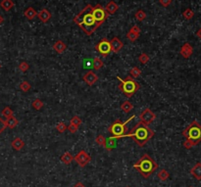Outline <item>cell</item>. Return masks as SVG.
<instances>
[{
  "instance_id": "cell-1",
  "label": "cell",
  "mask_w": 201,
  "mask_h": 187,
  "mask_svg": "<svg viewBox=\"0 0 201 187\" xmlns=\"http://www.w3.org/2000/svg\"><path fill=\"white\" fill-rule=\"evenodd\" d=\"M92 5L88 4L73 20L74 23L77 24L86 35H91L99 26L92 16Z\"/></svg>"
},
{
  "instance_id": "cell-2",
  "label": "cell",
  "mask_w": 201,
  "mask_h": 187,
  "mask_svg": "<svg viewBox=\"0 0 201 187\" xmlns=\"http://www.w3.org/2000/svg\"><path fill=\"white\" fill-rule=\"evenodd\" d=\"M154 136V131L148 125L139 122L124 137H131L139 147H143Z\"/></svg>"
},
{
  "instance_id": "cell-3",
  "label": "cell",
  "mask_w": 201,
  "mask_h": 187,
  "mask_svg": "<svg viewBox=\"0 0 201 187\" xmlns=\"http://www.w3.org/2000/svg\"><path fill=\"white\" fill-rule=\"evenodd\" d=\"M158 164L147 154L142 155L138 161L133 165L135 168L144 178H148L158 169Z\"/></svg>"
},
{
  "instance_id": "cell-4",
  "label": "cell",
  "mask_w": 201,
  "mask_h": 187,
  "mask_svg": "<svg viewBox=\"0 0 201 187\" xmlns=\"http://www.w3.org/2000/svg\"><path fill=\"white\" fill-rule=\"evenodd\" d=\"M117 78L121 82L118 86L119 90L128 98H131L132 96L135 95L136 91L140 88V84L130 76L124 79L121 78L120 77H117Z\"/></svg>"
},
{
  "instance_id": "cell-5",
  "label": "cell",
  "mask_w": 201,
  "mask_h": 187,
  "mask_svg": "<svg viewBox=\"0 0 201 187\" xmlns=\"http://www.w3.org/2000/svg\"><path fill=\"white\" fill-rule=\"evenodd\" d=\"M183 135L192 146H196L201 141V124L197 121H193L183 131Z\"/></svg>"
},
{
  "instance_id": "cell-6",
  "label": "cell",
  "mask_w": 201,
  "mask_h": 187,
  "mask_svg": "<svg viewBox=\"0 0 201 187\" xmlns=\"http://www.w3.org/2000/svg\"><path fill=\"white\" fill-rule=\"evenodd\" d=\"M136 116L133 115L132 116L128 121L123 123L121 119H116L115 122H114L110 126H109V132L112 134L113 137H116V138H122L124 137L126 134H127V132H128V128H127V124H128L132 119L135 118Z\"/></svg>"
},
{
  "instance_id": "cell-7",
  "label": "cell",
  "mask_w": 201,
  "mask_h": 187,
  "mask_svg": "<svg viewBox=\"0 0 201 187\" xmlns=\"http://www.w3.org/2000/svg\"><path fill=\"white\" fill-rule=\"evenodd\" d=\"M91 13H92V16L96 21V23L99 25V26L105 22V20L108 17L105 9L100 4H96L95 6H93Z\"/></svg>"
},
{
  "instance_id": "cell-8",
  "label": "cell",
  "mask_w": 201,
  "mask_h": 187,
  "mask_svg": "<svg viewBox=\"0 0 201 187\" xmlns=\"http://www.w3.org/2000/svg\"><path fill=\"white\" fill-rule=\"evenodd\" d=\"M95 49L98 53H100V55H102L103 57H107L112 51L111 43L108 39L102 38L101 40L95 45Z\"/></svg>"
},
{
  "instance_id": "cell-9",
  "label": "cell",
  "mask_w": 201,
  "mask_h": 187,
  "mask_svg": "<svg viewBox=\"0 0 201 187\" xmlns=\"http://www.w3.org/2000/svg\"><path fill=\"white\" fill-rule=\"evenodd\" d=\"M74 160L76 161V163L79 166L84 168L86 165H88L90 161H91V157L86 153L84 150H80L78 154L74 157Z\"/></svg>"
},
{
  "instance_id": "cell-10",
  "label": "cell",
  "mask_w": 201,
  "mask_h": 187,
  "mask_svg": "<svg viewBox=\"0 0 201 187\" xmlns=\"http://www.w3.org/2000/svg\"><path fill=\"white\" fill-rule=\"evenodd\" d=\"M139 118H140V122L148 125L156 119V115L149 108H146L145 110H143L140 113Z\"/></svg>"
},
{
  "instance_id": "cell-11",
  "label": "cell",
  "mask_w": 201,
  "mask_h": 187,
  "mask_svg": "<svg viewBox=\"0 0 201 187\" xmlns=\"http://www.w3.org/2000/svg\"><path fill=\"white\" fill-rule=\"evenodd\" d=\"M83 79H84V82L89 85V86H92L94 83L97 82L98 81V77L96 73H94L92 71H89L88 72L85 73V75L83 77Z\"/></svg>"
},
{
  "instance_id": "cell-12",
  "label": "cell",
  "mask_w": 201,
  "mask_h": 187,
  "mask_svg": "<svg viewBox=\"0 0 201 187\" xmlns=\"http://www.w3.org/2000/svg\"><path fill=\"white\" fill-rule=\"evenodd\" d=\"M179 53H180V55H182L184 59L190 58V56L192 55V53H193V48H192V46L190 45V43L185 42L182 46V48H180Z\"/></svg>"
},
{
  "instance_id": "cell-13",
  "label": "cell",
  "mask_w": 201,
  "mask_h": 187,
  "mask_svg": "<svg viewBox=\"0 0 201 187\" xmlns=\"http://www.w3.org/2000/svg\"><path fill=\"white\" fill-rule=\"evenodd\" d=\"M110 43H111V47H112V51L115 52V53H118L121 51L124 47V43L121 41V39L119 37H113L111 40H110Z\"/></svg>"
},
{
  "instance_id": "cell-14",
  "label": "cell",
  "mask_w": 201,
  "mask_h": 187,
  "mask_svg": "<svg viewBox=\"0 0 201 187\" xmlns=\"http://www.w3.org/2000/svg\"><path fill=\"white\" fill-rule=\"evenodd\" d=\"M104 9H105V11L107 13V15H113L119 10V5L115 1L111 0V1H109L108 3L106 4Z\"/></svg>"
},
{
  "instance_id": "cell-15",
  "label": "cell",
  "mask_w": 201,
  "mask_h": 187,
  "mask_svg": "<svg viewBox=\"0 0 201 187\" xmlns=\"http://www.w3.org/2000/svg\"><path fill=\"white\" fill-rule=\"evenodd\" d=\"M117 139L116 137H108L105 139V143H104V147L107 151H112L113 149H115L117 147Z\"/></svg>"
},
{
  "instance_id": "cell-16",
  "label": "cell",
  "mask_w": 201,
  "mask_h": 187,
  "mask_svg": "<svg viewBox=\"0 0 201 187\" xmlns=\"http://www.w3.org/2000/svg\"><path fill=\"white\" fill-rule=\"evenodd\" d=\"M11 146H12V148L14 150L20 151L25 147V142H24V140L22 138L16 137V138L13 139V141L11 142Z\"/></svg>"
},
{
  "instance_id": "cell-17",
  "label": "cell",
  "mask_w": 201,
  "mask_h": 187,
  "mask_svg": "<svg viewBox=\"0 0 201 187\" xmlns=\"http://www.w3.org/2000/svg\"><path fill=\"white\" fill-rule=\"evenodd\" d=\"M37 17L42 23H47L51 18V13L47 9H42L37 14Z\"/></svg>"
},
{
  "instance_id": "cell-18",
  "label": "cell",
  "mask_w": 201,
  "mask_h": 187,
  "mask_svg": "<svg viewBox=\"0 0 201 187\" xmlns=\"http://www.w3.org/2000/svg\"><path fill=\"white\" fill-rule=\"evenodd\" d=\"M190 173L197 180H201V163H197L194 165V166L190 170Z\"/></svg>"
},
{
  "instance_id": "cell-19",
  "label": "cell",
  "mask_w": 201,
  "mask_h": 187,
  "mask_svg": "<svg viewBox=\"0 0 201 187\" xmlns=\"http://www.w3.org/2000/svg\"><path fill=\"white\" fill-rule=\"evenodd\" d=\"M53 49H54L57 53H59V54H61V53H63L67 49V45L62 40H57L54 44H53Z\"/></svg>"
},
{
  "instance_id": "cell-20",
  "label": "cell",
  "mask_w": 201,
  "mask_h": 187,
  "mask_svg": "<svg viewBox=\"0 0 201 187\" xmlns=\"http://www.w3.org/2000/svg\"><path fill=\"white\" fill-rule=\"evenodd\" d=\"M14 5H15V3L13 0H2V1L0 2V7L6 12L10 11L13 7H14Z\"/></svg>"
},
{
  "instance_id": "cell-21",
  "label": "cell",
  "mask_w": 201,
  "mask_h": 187,
  "mask_svg": "<svg viewBox=\"0 0 201 187\" xmlns=\"http://www.w3.org/2000/svg\"><path fill=\"white\" fill-rule=\"evenodd\" d=\"M24 15H25V17L26 19L30 20V21H31V20H33L37 16V13H36V11L33 9L32 7H29V8H26L24 11Z\"/></svg>"
},
{
  "instance_id": "cell-22",
  "label": "cell",
  "mask_w": 201,
  "mask_h": 187,
  "mask_svg": "<svg viewBox=\"0 0 201 187\" xmlns=\"http://www.w3.org/2000/svg\"><path fill=\"white\" fill-rule=\"evenodd\" d=\"M5 123H6V125H7V128L13 129H15L16 126L18 125L19 121H18V119H17L14 116H12V117H10V118H8V119H6V122H5Z\"/></svg>"
},
{
  "instance_id": "cell-23",
  "label": "cell",
  "mask_w": 201,
  "mask_h": 187,
  "mask_svg": "<svg viewBox=\"0 0 201 187\" xmlns=\"http://www.w3.org/2000/svg\"><path fill=\"white\" fill-rule=\"evenodd\" d=\"M60 160H61L62 163H64L66 165H69V164H71L74 161V156L71 154L70 152H66V153H64V154L62 155V157L60 158Z\"/></svg>"
},
{
  "instance_id": "cell-24",
  "label": "cell",
  "mask_w": 201,
  "mask_h": 187,
  "mask_svg": "<svg viewBox=\"0 0 201 187\" xmlns=\"http://www.w3.org/2000/svg\"><path fill=\"white\" fill-rule=\"evenodd\" d=\"M133 109V105L130 102V101H124L122 103V105H121V110H122L124 113H126V114H128V113H130L132 110Z\"/></svg>"
},
{
  "instance_id": "cell-25",
  "label": "cell",
  "mask_w": 201,
  "mask_h": 187,
  "mask_svg": "<svg viewBox=\"0 0 201 187\" xmlns=\"http://www.w3.org/2000/svg\"><path fill=\"white\" fill-rule=\"evenodd\" d=\"M92 67L94 68V70H100L103 67V62H102V60H100V58L98 57H95L94 59L92 60Z\"/></svg>"
},
{
  "instance_id": "cell-26",
  "label": "cell",
  "mask_w": 201,
  "mask_h": 187,
  "mask_svg": "<svg viewBox=\"0 0 201 187\" xmlns=\"http://www.w3.org/2000/svg\"><path fill=\"white\" fill-rule=\"evenodd\" d=\"M140 75H141V70L137 68V67H133L130 71V77H132V78H136Z\"/></svg>"
},
{
  "instance_id": "cell-27",
  "label": "cell",
  "mask_w": 201,
  "mask_h": 187,
  "mask_svg": "<svg viewBox=\"0 0 201 187\" xmlns=\"http://www.w3.org/2000/svg\"><path fill=\"white\" fill-rule=\"evenodd\" d=\"M157 176H158V178H159L160 180H162V181H166V180L169 178V172L167 171L166 170H161V171L158 172Z\"/></svg>"
},
{
  "instance_id": "cell-28",
  "label": "cell",
  "mask_w": 201,
  "mask_h": 187,
  "mask_svg": "<svg viewBox=\"0 0 201 187\" xmlns=\"http://www.w3.org/2000/svg\"><path fill=\"white\" fill-rule=\"evenodd\" d=\"M31 106H32V108L35 109V110L39 111L43 107V102L40 99H36V100H33Z\"/></svg>"
},
{
  "instance_id": "cell-29",
  "label": "cell",
  "mask_w": 201,
  "mask_h": 187,
  "mask_svg": "<svg viewBox=\"0 0 201 187\" xmlns=\"http://www.w3.org/2000/svg\"><path fill=\"white\" fill-rule=\"evenodd\" d=\"M183 16L185 20H191L194 16V12L190 8H186L183 13Z\"/></svg>"
},
{
  "instance_id": "cell-30",
  "label": "cell",
  "mask_w": 201,
  "mask_h": 187,
  "mask_svg": "<svg viewBox=\"0 0 201 187\" xmlns=\"http://www.w3.org/2000/svg\"><path fill=\"white\" fill-rule=\"evenodd\" d=\"M135 17H136V19L137 20V21L142 22L143 20H145V18H146V14H145V12L143 10H138V11H136V13L135 14Z\"/></svg>"
},
{
  "instance_id": "cell-31",
  "label": "cell",
  "mask_w": 201,
  "mask_h": 187,
  "mask_svg": "<svg viewBox=\"0 0 201 187\" xmlns=\"http://www.w3.org/2000/svg\"><path fill=\"white\" fill-rule=\"evenodd\" d=\"M138 36H139V35H137V33L133 32V31H132V30H130L128 33H127V38H128L129 40L132 41V42L136 41V39L138 38Z\"/></svg>"
},
{
  "instance_id": "cell-32",
  "label": "cell",
  "mask_w": 201,
  "mask_h": 187,
  "mask_svg": "<svg viewBox=\"0 0 201 187\" xmlns=\"http://www.w3.org/2000/svg\"><path fill=\"white\" fill-rule=\"evenodd\" d=\"M2 116L6 119H8V118L13 116V111L10 107H5V108L2 110Z\"/></svg>"
},
{
  "instance_id": "cell-33",
  "label": "cell",
  "mask_w": 201,
  "mask_h": 187,
  "mask_svg": "<svg viewBox=\"0 0 201 187\" xmlns=\"http://www.w3.org/2000/svg\"><path fill=\"white\" fill-rule=\"evenodd\" d=\"M20 89H21L23 92H28L30 89H31V84L28 82H22L21 83H20Z\"/></svg>"
},
{
  "instance_id": "cell-34",
  "label": "cell",
  "mask_w": 201,
  "mask_h": 187,
  "mask_svg": "<svg viewBox=\"0 0 201 187\" xmlns=\"http://www.w3.org/2000/svg\"><path fill=\"white\" fill-rule=\"evenodd\" d=\"M138 61L141 63L142 65H145L148 63L149 61V56L146 54V53H142V54H140L139 57H138Z\"/></svg>"
},
{
  "instance_id": "cell-35",
  "label": "cell",
  "mask_w": 201,
  "mask_h": 187,
  "mask_svg": "<svg viewBox=\"0 0 201 187\" xmlns=\"http://www.w3.org/2000/svg\"><path fill=\"white\" fill-rule=\"evenodd\" d=\"M19 70L21 71V72H26V71H28L29 69H30V65L26 63V62H25V61H23V62H21L19 64Z\"/></svg>"
},
{
  "instance_id": "cell-36",
  "label": "cell",
  "mask_w": 201,
  "mask_h": 187,
  "mask_svg": "<svg viewBox=\"0 0 201 187\" xmlns=\"http://www.w3.org/2000/svg\"><path fill=\"white\" fill-rule=\"evenodd\" d=\"M67 128H68V126H67L66 124H64V123H59V124L56 125V129H57V131L60 132V133L65 132V131L67 130Z\"/></svg>"
},
{
  "instance_id": "cell-37",
  "label": "cell",
  "mask_w": 201,
  "mask_h": 187,
  "mask_svg": "<svg viewBox=\"0 0 201 187\" xmlns=\"http://www.w3.org/2000/svg\"><path fill=\"white\" fill-rule=\"evenodd\" d=\"M70 124H72L74 125H77V126H79L80 124H82V119H80V118L78 117V116H74L71 119V123Z\"/></svg>"
},
{
  "instance_id": "cell-38",
  "label": "cell",
  "mask_w": 201,
  "mask_h": 187,
  "mask_svg": "<svg viewBox=\"0 0 201 187\" xmlns=\"http://www.w3.org/2000/svg\"><path fill=\"white\" fill-rule=\"evenodd\" d=\"M105 137L103 135H97L96 138H95V142L98 144V145H101V146H104V143H105Z\"/></svg>"
},
{
  "instance_id": "cell-39",
  "label": "cell",
  "mask_w": 201,
  "mask_h": 187,
  "mask_svg": "<svg viewBox=\"0 0 201 187\" xmlns=\"http://www.w3.org/2000/svg\"><path fill=\"white\" fill-rule=\"evenodd\" d=\"M6 128H7V125H6V123L5 121H3L2 118L0 117V134L6 129Z\"/></svg>"
},
{
  "instance_id": "cell-40",
  "label": "cell",
  "mask_w": 201,
  "mask_h": 187,
  "mask_svg": "<svg viewBox=\"0 0 201 187\" xmlns=\"http://www.w3.org/2000/svg\"><path fill=\"white\" fill-rule=\"evenodd\" d=\"M67 129H68V130H69L71 133H75V132H77V131H78V129H79V126H77V125H74V124H70L68 128H67Z\"/></svg>"
},
{
  "instance_id": "cell-41",
  "label": "cell",
  "mask_w": 201,
  "mask_h": 187,
  "mask_svg": "<svg viewBox=\"0 0 201 187\" xmlns=\"http://www.w3.org/2000/svg\"><path fill=\"white\" fill-rule=\"evenodd\" d=\"M159 3L163 6V7H168L171 5L172 0H159Z\"/></svg>"
},
{
  "instance_id": "cell-42",
  "label": "cell",
  "mask_w": 201,
  "mask_h": 187,
  "mask_svg": "<svg viewBox=\"0 0 201 187\" xmlns=\"http://www.w3.org/2000/svg\"><path fill=\"white\" fill-rule=\"evenodd\" d=\"M92 60L90 59H85L84 61V68H90V67H92Z\"/></svg>"
},
{
  "instance_id": "cell-43",
  "label": "cell",
  "mask_w": 201,
  "mask_h": 187,
  "mask_svg": "<svg viewBox=\"0 0 201 187\" xmlns=\"http://www.w3.org/2000/svg\"><path fill=\"white\" fill-rule=\"evenodd\" d=\"M130 30H132V31H133V32H136V33H137V35H140V28L138 26H136V25H135V26H132V29Z\"/></svg>"
},
{
  "instance_id": "cell-44",
  "label": "cell",
  "mask_w": 201,
  "mask_h": 187,
  "mask_svg": "<svg viewBox=\"0 0 201 187\" xmlns=\"http://www.w3.org/2000/svg\"><path fill=\"white\" fill-rule=\"evenodd\" d=\"M184 147L185 149H191L192 148V145H191V143L189 142V141H187V140H185V141L184 142Z\"/></svg>"
},
{
  "instance_id": "cell-45",
  "label": "cell",
  "mask_w": 201,
  "mask_h": 187,
  "mask_svg": "<svg viewBox=\"0 0 201 187\" xmlns=\"http://www.w3.org/2000/svg\"><path fill=\"white\" fill-rule=\"evenodd\" d=\"M196 35H197V37L199 38V39H201V28L197 30V32H196Z\"/></svg>"
},
{
  "instance_id": "cell-46",
  "label": "cell",
  "mask_w": 201,
  "mask_h": 187,
  "mask_svg": "<svg viewBox=\"0 0 201 187\" xmlns=\"http://www.w3.org/2000/svg\"><path fill=\"white\" fill-rule=\"evenodd\" d=\"M74 187H85V186H84L82 182H78V183H77L75 186H74Z\"/></svg>"
},
{
  "instance_id": "cell-47",
  "label": "cell",
  "mask_w": 201,
  "mask_h": 187,
  "mask_svg": "<svg viewBox=\"0 0 201 187\" xmlns=\"http://www.w3.org/2000/svg\"><path fill=\"white\" fill-rule=\"evenodd\" d=\"M3 22H4V19H3V17L1 16V14H0V25H1Z\"/></svg>"
},
{
  "instance_id": "cell-48",
  "label": "cell",
  "mask_w": 201,
  "mask_h": 187,
  "mask_svg": "<svg viewBox=\"0 0 201 187\" xmlns=\"http://www.w3.org/2000/svg\"><path fill=\"white\" fill-rule=\"evenodd\" d=\"M0 69H1V64H0Z\"/></svg>"
},
{
  "instance_id": "cell-49",
  "label": "cell",
  "mask_w": 201,
  "mask_h": 187,
  "mask_svg": "<svg viewBox=\"0 0 201 187\" xmlns=\"http://www.w3.org/2000/svg\"><path fill=\"white\" fill-rule=\"evenodd\" d=\"M127 187H130V186H127Z\"/></svg>"
},
{
  "instance_id": "cell-50",
  "label": "cell",
  "mask_w": 201,
  "mask_h": 187,
  "mask_svg": "<svg viewBox=\"0 0 201 187\" xmlns=\"http://www.w3.org/2000/svg\"><path fill=\"white\" fill-rule=\"evenodd\" d=\"M190 187H192V186H190Z\"/></svg>"
}]
</instances>
